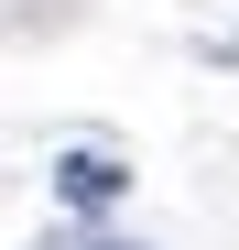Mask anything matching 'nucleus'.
I'll return each instance as SVG.
<instances>
[{"label": "nucleus", "instance_id": "obj_1", "mask_svg": "<svg viewBox=\"0 0 239 250\" xmlns=\"http://www.w3.org/2000/svg\"><path fill=\"white\" fill-rule=\"evenodd\" d=\"M55 196L76 207V218H109V207L131 196V174H120L109 152H55Z\"/></svg>", "mask_w": 239, "mask_h": 250}, {"label": "nucleus", "instance_id": "obj_2", "mask_svg": "<svg viewBox=\"0 0 239 250\" xmlns=\"http://www.w3.org/2000/svg\"><path fill=\"white\" fill-rule=\"evenodd\" d=\"M87 250H131V239H87Z\"/></svg>", "mask_w": 239, "mask_h": 250}]
</instances>
